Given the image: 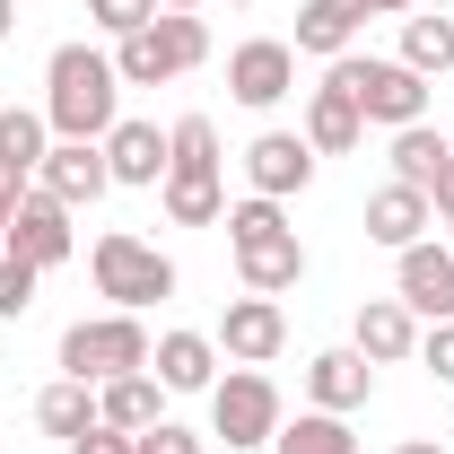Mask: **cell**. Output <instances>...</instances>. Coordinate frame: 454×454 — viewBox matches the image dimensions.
<instances>
[{
	"label": "cell",
	"mask_w": 454,
	"mask_h": 454,
	"mask_svg": "<svg viewBox=\"0 0 454 454\" xmlns=\"http://www.w3.org/2000/svg\"><path fill=\"white\" fill-rule=\"evenodd\" d=\"M44 122L53 140H106L122 122V79H114V53L97 44H61L44 61Z\"/></svg>",
	"instance_id": "obj_1"
},
{
	"label": "cell",
	"mask_w": 454,
	"mask_h": 454,
	"mask_svg": "<svg viewBox=\"0 0 454 454\" xmlns=\"http://www.w3.org/2000/svg\"><path fill=\"white\" fill-rule=\"evenodd\" d=\"M227 254H236V280L254 288V297H288V288L306 280V245H297L288 210L262 201V192L227 201Z\"/></svg>",
	"instance_id": "obj_2"
},
{
	"label": "cell",
	"mask_w": 454,
	"mask_h": 454,
	"mask_svg": "<svg viewBox=\"0 0 454 454\" xmlns=\"http://www.w3.org/2000/svg\"><path fill=\"white\" fill-rule=\"evenodd\" d=\"M219 122L210 114H184L167 122V184H158V201H167L175 227H219L227 219V184H219Z\"/></svg>",
	"instance_id": "obj_3"
},
{
	"label": "cell",
	"mask_w": 454,
	"mask_h": 454,
	"mask_svg": "<svg viewBox=\"0 0 454 454\" xmlns=\"http://www.w3.org/2000/svg\"><path fill=\"white\" fill-rule=\"evenodd\" d=\"M210 61V27L192 18V9H158L149 27H131L122 44H114V79L122 88H167L184 70H201Z\"/></svg>",
	"instance_id": "obj_4"
},
{
	"label": "cell",
	"mask_w": 454,
	"mask_h": 454,
	"mask_svg": "<svg viewBox=\"0 0 454 454\" xmlns=\"http://www.w3.org/2000/svg\"><path fill=\"white\" fill-rule=\"evenodd\" d=\"M88 271H97V297H114V315H149L158 297H175V262L131 227H106L88 245Z\"/></svg>",
	"instance_id": "obj_5"
},
{
	"label": "cell",
	"mask_w": 454,
	"mask_h": 454,
	"mask_svg": "<svg viewBox=\"0 0 454 454\" xmlns=\"http://www.w3.org/2000/svg\"><path fill=\"white\" fill-rule=\"evenodd\" d=\"M149 324L140 315H79L70 333H61V376H79V385H114V376H140L149 367Z\"/></svg>",
	"instance_id": "obj_6"
},
{
	"label": "cell",
	"mask_w": 454,
	"mask_h": 454,
	"mask_svg": "<svg viewBox=\"0 0 454 454\" xmlns=\"http://www.w3.org/2000/svg\"><path fill=\"white\" fill-rule=\"evenodd\" d=\"M324 79H340V88H349V106L367 114V122H385V131H411V122H428V79H419L411 61L340 53Z\"/></svg>",
	"instance_id": "obj_7"
},
{
	"label": "cell",
	"mask_w": 454,
	"mask_h": 454,
	"mask_svg": "<svg viewBox=\"0 0 454 454\" xmlns=\"http://www.w3.org/2000/svg\"><path fill=\"white\" fill-rule=\"evenodd\" d=\"M210 437H227V446H271L280 437V385L262 367H227L219 385H210Z\"/></svg>",
	"instance_id": "obj_8"
},
{
	"label": "cell",
	"mask_w": 454,
	"mask_h": 454,
	"mask_svg": "<svg viewBox=\"0 0 454 454\" xmlns=\"http://www.w3.org/2000/svg\"><path fill=\"white\" fill-rule=\"evenodd\" d=\"M0 254H18V262H35V271H61V262L79 254L70 201H53L44 184H27V201H18V219H9V236H0Z\"/></svg>",
	"instance_id": "obj_9"
},
{
	"label": "cell",
	"mask_w": 454,
	"mask_h": 454,
	"mask_svg": "<svg viewBox=\"0 0 454 454\" xmlns=\"http://www.w3.org/2000/svg\"><path fill=\"white\" fill-rule=\"evenodd\" d=\"M297 88V44H280V35H245L236 53H227V97L254 114H271Z\"/></svg>",
	"instance_id": "obj_10"
},
{
	"label": "cell",
	"mask_w": 454,
	"mask_h": 454,
	"mask_svg": "<svg viewBox=\"0 0 454 454\" xmlns=\"http://www.w3.org/2000/svg\"><path fill=\"white\" fill-rule=\"evenodd\" d=\"M210 340H219L236 367H271V358L288 349L280 297H254V288H245V297H227V315H219V333H210Z\"/></svg>",
	"instance_id": "obj_11"
},
{
	"label": "cell",
	"mask_w": 454,
	"mask_h": 454,
	"mask_svg": "<svg viewBox=\"0 0 454 454\" xmlns=\"http://www.w3.org/2000/svg\"><path fill=\"white\" fill-rule=\"evenodd\" d=\"M394 297L411 315H428V324H454V245H402L394 254Z\"/></svg>",
	"instance_id": "obj_12"
},
{
	"label": "cell",
	"mask_w": 454,
	"mask_h": 454,
	"mask_svg": "<svg viewBox=\"0 0 454 454\" xmlns=\"http://www.w3.org/2000/svg\"><path fill=\"white\" fill-rule=\"evenodd\" d=\"M35 184H44L53 201H70V210H88V201H106V192H114L106 140H53V149H44V167H35Z\"/></svg>",
	"instance_id": "obj_13"
},
{
	"label": "cell",
	"mask_w": 454,
	"mask_h": 454,
	"mask_svg": "<svg viewBox=\"0 0 454 454\" xmlns=\"http://www.w3.org/2000/svg\"><path fill=\"white\" fill-rule=\"evenodd\" d=\"M245 184H254L262 201L306 192V184H315V149H306V131H254V149H245Z\"/></svg>",
	"instance_id": "obj_14"
},
{
	"label": "cell",
	"mask_w": 454,
	"mask_h": 454,
	"mask_svg": "<svg viewBox=\"0 0 454 454\" xmlns=\"http://www.w3.org/2000/svg\"><path fill=\"white\" fill-rule=\"evenodd\" d=\"M349 349H358L367 367H402V358H419V315H411L402 297H367V306H358Z\"/></svg>",
	"instance_id": "obj_15"
},
{
	"label": "cell",
	"mask_w": 454,
	"mask_h": 454,
	"mask_svg": "<svg viewBox=\"0 0 454 454\" xmlns=\"http://www.w3.org/2000/svg\"><path fill=\"white\" fill-rule=\"evenodd\" d=\"M297 131H306V149H315V158H349V149L367 140V114L349 106V88H340V79H324V88H306V122H297Z\"/></svg>",
	"instance_id": "obj_16"
},
{
	"label": "cell",
	"mask_w": 454,
	"mask_h": 454,
	"mask_svg": "<svg viewBox=\"0 0 454 454\" xmlns=\"http://www.w3.org/2000/svg\"><path fill=\"white\" fill-rule=\"evenodd\" d=\"M428 227H437V210H428L419 184H376V192H367V245L402 254V245H419Z\"/></svg>",
	"instance_id": "obj_17"
},
{
	"label": "cell",
	"mask_w": 454,
	"mask_h": 454,
	"mask_svg": "<svg viewBox=\"0 0 454 454\" xmlns=\"http://www.w3.org/2000/svg\"><path fill=\"white\" fill-rule=\"evenodd\" d=\"M149 376H158L167 394H210V385H219V340L210 333H158Z\"/></svg>",
	"instance_id": "obj_18"
},
{
	"label": "cell",
	"mask_w": 454,
	"mask_h": 454,
	"mask_svg": "<svg viewBox=\"0 0 454 454\" xmlns=\"http://www.w3.org/2000/svg\"><path fill=\"white\" fill-rule=\"evenodd\" d=\"M306 394H315V411H367V394H376V367L358 358V349H315L306 358Z\"/></svg>",
	"instance_id": "obj_19"
},
{
	"label": "cell",
	"mask_w": 454,
	"mask_h": 454,
	"mask_svg": "<svg viewBox=\"0 0 454 454\" xmlns=\"http://www.w3.org/2000/svg\"><path fill=\"white\" fill-rule=\"evenodd\" d=\"M106 167H114V184H131V192H158V184H167V131H158V122H114L106 131Z\"/></svg>",
	"instance_id": "obj_20"
},
{
	"label": "cell",
	"mask_w": 454,
	"mask_h": 454,
	"mask_svg": "<svg viewBox=\"0 0 454 454\" xmlns=\"http://www.w3.org/2000/svg\"><path fill=\"white\" fill-rule=\"evenodd\" d=\"M367 18H376L367 0H306V9H297V53L340 61L349 44H358V27H367Z\"/></svg>",
	"instance_id": "obj_21"
},
{
	"label": "cell",
	"mask_w": 454,
	"mask_h": 454,
	"mask_svg": "<svg viewBox=\"0 0 454 454\" xmlns=\"http://www.w3.org/2000/svg\"><path fill=\"white\" fill-rule=\"evenodd\" d=\"M97 419L122 428V437H140V428L167 419V385H158L149 367H140V376H114V385H97Z\"/></svg>",
	"instance_id": "obj_22"
},
{
	"label": "cell",
	"mask_w": 454,
	"mask_h": 454,
	"mask_svg": "<svg viewBox=\"0 0 454 454\" xmlns=\"http://www.w3.org/2000/svg\"><path fill=\"white\" fill-rule=\"evenodd\" d=\"M35 428L61 437V446H70V437H88V428H97V385H79V376L44 385V394H35Z\"/></svg>",
	"instance_id": "obj_23"
},
{
	"label": "cell",
	"mask_w": 454,
	"mask_h": 454,
	"mask_svg": "<svg viewBox=\"0 0 454 454\" xmlns=\"http://www.w3.org/2000/svg\"><path fill=\"white\" fill-rule=\"evenodd\" d=\"M44 149H53V122H44V106H0V167L35 175V167H44Z\"/></svg>",
	"instance_id": "obj_24"
},
{
	"label": "cell",
	"mask_w": 454,
	"mask_h": 454,
	"mask_svg": "<svg viewBox=\"0 0 454 454\" xmlns=\"http://www.w3.org/2000/svg\"><path fill=\"white\" fill-rule=\"evenodd\" d=\"M271 454H358V437H349L340 411H297V419H280Z\"/></svg>",
	"instance_id": "obj_25"
},
{
	"label": "cell",
	"mask_w": 454,
	"mask_h": 454,
	"mask_svg": "<svg viewBox=\"0 0 454 454\" xmlns=\"http://www.w3.org/2000/svg\"><path fill=\"white\" fill-rule=\"evenodd\" d=\"M394 61H411L419 79H446V70H454V18H419V9H411V18H402V53Z\"/></svg>",
	"instance_id": "obj_26"
},
{
	"label": "cell",
	"mask_w": 454,
	"mask_h": 454,
	"mask_svg": "<svg viewBox=\"0 0 454 454\" xmlns=\"http://www.w3.org/2000/svg\"><path fill=\"white\" fill-rule=\"evenodd\" d=\"M446 158H454V140L446 131H428V122H411V131H394V184H437L446 175Z\"/></svg>",
	"instance_id": "obj_27"
},
{
	"label": "cell",
	"mask_w": 454,
	"mask_h": 454,
	"mask_svg": "<svg viewBox=\"0 0 454 454\" xmlns=\"http://www.w3.org/2000/svg\"><path fill=\"white\" fill-rule=\"evenodd\" d=\"M35 280H44L35 262H18V254H0V324H18V315L35 306Z\"/></svg>",
	"instance_id": "obj_28"
},
{
	"label": "cell",
	"mask_w": 454,
	"mask_h": 454,
	"mask_svg": "<svg viewBox=\"0 0 454 454\" xmlns=\"http://www.w3.org/2000/svg\"><path fill=\"white\" fill-rule=\"evenodd\" d=\"M88 18H97L114 44H122L131 27H149V18H158V0H88Z\"/></svg>",
	"instance_id": "obj_29"
},
{
	"label": "cell",
	"mask_w": 454,
	"mask_h": 454,
	"mask_svg": "<svg viewBox=\"0 0 454 454\" xmlns=\"http://www.w3.org/2000/svg\"><path fill=\"white\" fill-rule=\"evenodd\" d=\"M201 446H210V437H192L184 419H158V428H140V437H131V454H201Z\"/></svg>",
	"instance_id": "obj_30"
},
{
	"label": "cell",
	"mask_w": 454,
	"mask_h": 454,
	"mask_svg": "<svg viewBox=\"0 0 454 454\" xmlns=\"http://www.w3.org/2000/svg\"><path fill=\"white\" fill-rule=\"evenodd\" d=\"M419 367H428L437 385H454V324H428V333H419Z\"/></svg>",
	"instance_id": "obj_31"
},
{
	"label": "cell",
	"mask_w": 454,
	"mask_h": 454,
	"mask_svg": "<svg viewBox=\"0 0 454 454\" xmlns=\"http://www.w3.org/2000/svg\"><path fill=\"white\" fill-rule=\"evenodd\" d=\"M70 454H131V437H122V428H106V419H97L88 437H70Z\"/></svg>",
	"instance_id": "obj_32"
},
{
	"label": "cell",
	"mask_w": 454,
	"mask_h": 454,
	"mask_svg": "<svg viewBox=\"0 0 454 454\" xmlns=\"http://www.w3.org/2000/svg\"><path fill=\"white\" fill-rule=\"evenodd\" d=\"M27 184H35V175L0 167V236H9V219H18V201H27Z\"/></svg>",
	"instance_id": "obj_33"
},
{
	"label": "cell",
	"mask_w": 454,
	"mask_h": 454,
	"mask_svg": "<svg viewBox=\"0 0 454 454\" xmlns=\"http://www.w3.org/2000/svg\"><path fill=\"white\" fill-rule=\"evenodd\" d=\"M428 210H437V219L454 227V158H446V175H437V184H428Z\"/></svg>",
	"instance_id": "obj_34"
},
{
	"label": "cell",
	"mask_w": 454,
	"mask_h": 454,
	"mask_svg": "<svg viewBox=\"0 0 454 454\" xmlns=\"http://www.w3.org/2000/svg\"><path fill=\"white\" fill-rule=\"evenodd\" d=\"M367 9H376V18H411L419 0H367Z\"/></svg>",
	"instance_id": "obj_35"
},
{
	"label": "cell",
	"mask_w": 454,
	"mask_h": 454,
	"mask_svg": "<svg viewBox=\"0 0 454 454\" xmlns=\"http://www.w3.org/2000/svg\"><path fill=\"white\" fill-rule=\"evenodd\" d=\"M394 454H446V446H437V437H402Z\"/></svg>",
	"instance_id": "obj_36"
},
{
	"label": "cell",
	"mask_w": 454,
	"mask_h": 454,
	"mask_svg": "<svg viewBox=\"0 0 454 454\" xmlns=\"http://www.w3.org/2000/svg\"><path fill=\"white\" fill-rule=\"evenodd\" d=\"M9 35H18V0H0V44H9Z\"/></svg>",
	"instance_id": "obj_37"
},
{
	"label": "cell",
	"mask_w": 454,
	"mask_h": 454,
	"mask_svg": "<svg viewBox=\"0 0 454 454\" xmlns=\"http://www.w3.org/2000/svg\"><path fill=\"white\" fill-rule=\"evenodd\" d=\"M158 9H201V0H158Z\"/></svg>",
	"instance_id": "obj_38"
},
{
	"label": "cell",
	"mask_w": 454,
	"mask_h": 454,
	"mask_svg": "<svg viewBox=\"0 0 454 454\" xmlns=\"http://www.w3.org/2000/svg\"><path fill=\"white\" fill-rule=\"evenodd\" d=\"M236 9H245V0H236Z\"/></svg>",
	"instance_id": "obj_39"
},
{
	"label": "cell",
	"mask_w": 454,
	"mask_h": 454,
	"mask_svg": "<svg viewBox=\"0 0 454 454\" xmlns=\"http://www.w3.org/2000/svg\"><path fill=\"white\" fill-rule=\"evenodd\" d=\"M446 245H454V236H446Z\"/></svg>",
	"instance_id": "obj_40"
}]
</instances>
